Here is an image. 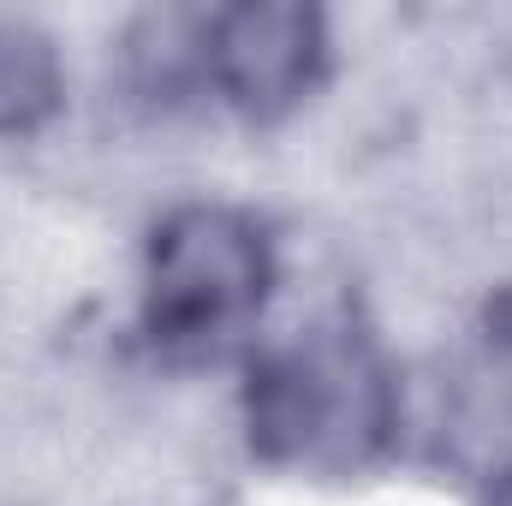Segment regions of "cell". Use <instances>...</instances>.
Segmentation results:
<instances>
[{
	"label": "cell",
	"mask_w": 512,
	"mask_h": 506,
	"mask_svg": "<svg viewBox=\"0 0 512 506\" xmlns=\"http://www.w3.org/2000/svg\"><path fill=\"white\" fill-rule=\"evenodd\" d=\"M209 54L221 84L245 108L274 114L298 102V90L310 84L322 54V24L304 6H239L209 24Z\"/></svg>",
	"instance_id": "cell-3"
},
{
	"label": "cell",
	"mask_w": 512,
	"mask_h": 506,
	"mask_svg": "<svg viewBox=\"0 0 512 506\" xmlns=\"http://www.w3.org/2000/svg\"><path fill=\"white\" fill-rule=\"evenodd\" d=\"M393 417V393L364 340L304 334L268 358L256 376L251 423L274 459L298 465H358L376 453Z\"/></svg>",
	"instance_id": "cell-1"
},
{
	"label": "cell",
	"mask_w": 512,
	"mask_h": 506,
	"mask_svg": "<svg viewBox=\"0 0 512 506\" xmlns=\"http://www.w3.org/2000/svg\"><path fill=\"white\" fill-rule=\"evenodd\" d=\"M268 292V251L233 209H185L161 227L149 262L155 334L185 346H215L239 334Z\"/></svg>",
	"instance_id": "cell-2"
},
{
	"label": "cell",
	"mask_w": 512,
	"mask_h": 506,
	"mask_svg": "<svg viewBox=\"0 0 512 506\" xmlns=\"http://www.w3.org/2000/svg\"><path fill=\"white\" fill-rule=\"evenodd\" d=\"M501 506H512V471H507V489H501Z\"/></svg>",
	"instance_id": "cell-5"
},
{
	"label": "cell",
	"mask_w": 512,
	"mask_h": 506,
	"mask_svg": "<svg viewBox=\"0 0 512 506\" xmlns=\"http://www.w3.org/2000/svg\"><path fill=\"white\" fill-rule=\"evenodd\" d=\"M54 90H60L54 42L24 24H0V131L36 126L54 108Z\"/></svg>",
	"instance_id": "cell-4"
}]
</instances>
